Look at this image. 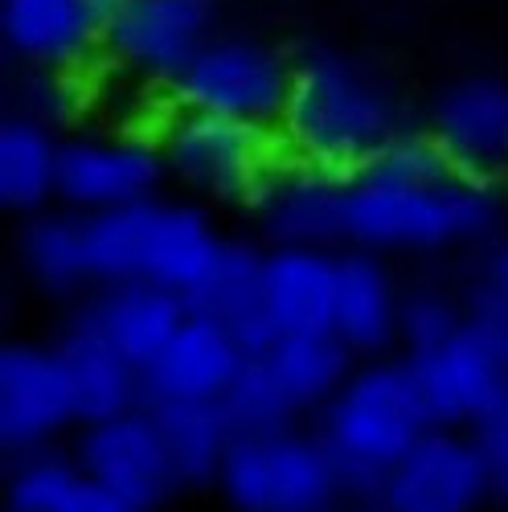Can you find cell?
I'll return each mask as SVG.
<instances>
[{"label": "cell", "instance_id": "1", "mask_svg": "<svg viewBox=\"0 0 508 512\" xmlns=\"http://www.w3.org/2000/svg\"><path fill=\"white\" fill-rule=\"evenodd\" d=\"M508 218L500 181L463 168L431 132H406L349 173L345 246L377 254L484 250Z\"/></svg>", "mask_w": 508, "mask_h": 512}, {"label": "cell", "instance_id": "2", "mask_svg": "<svg viewBox=\"0 0 508 512\" xmlns=\"http://www.w3.org/2000/svg\"><path fill=\"white\" fill-rule=\"evenodd\" d=\"M406 132L398 91L369 62L328 46L295 58V87L279 123L287 156L353 173Z\"/></svg>", "mask_w": 508, "mask_h": 512}, {"label": "cell", "instance_id": "3", "mask_svg": "<svg viewBox=\"0 0 508 512\" xmlns=\"http://www.w3.org/2000/svg\"><path fill=\"white\" fill-rule=\"evenodd\" d=\"M427 402L402 353L357 361L349 381L316 414L312 431L328 447L349 504H373L398 459L431 431Z\"/></svg>", "mask_w": 508, "mask_h": 512}, {"label": "cell", "instance_id": "4", "mask_svg": "<svg viewBox=\"0 0 508 512\" xmlns=\"http://www.w3.org/2000/svg\"><path fill=\"white\" fill-rule=\"evenodd\" d=\"M222 234L193 197H148L136 205H119L87 213V254L91 275L99 283L152 279L189 295L197 279L214 267Z\"/></svg>", "mask_w": 508, "mask_h": 512}, {"label": "cell", "instance_id": "5", "mask_svg": "<svg viewBox=\"0 0 508 512\" xmlns=\"http://www.w3.org/2000/svg\"><path fill=\"white\" fill-rule=\"evenodd\" d=\"M164 173L201 205H242L287 156L275 127L230 119L185 103H168L156 119Z\"/></svg>", "mask_w": 508, "mask_h": 512}, {"label": "cell", "instance_id": "6", "mask_svg": "<svg viewBox=\"0 0 508 512\" xmlns=\"http://www.w3.org/2000/svg\"><path fill=\"white\" fill-rule=\"evenodd\" d=\"M214 488L230 512H336L349 504L328 447L300 422L234 435Z\"/></svg>", "mask_w": 508, "mask_h": 512}, {"label": "cell", "instance_id": "7", "mask_svg": "<svg viewBox=\"0 0 508 512\" xmlns=\"http://www.w3.org/2000/svg\"><path fill=\"white\" fill-rule=\"evenodd\" d=\"M291 87H295V58H287L263 37L218 29L189 62V70L177 78V87L168 91V103L218 111L279 132L291 103Z\"/></svg>", "mask_w": 508, "mask_h": 512}, {"label": "cell", "instance_id": "8", "mask_svg": "<svg viewBox=\"0 0 508 512\" xmlns=\"http://www.w3.org/2000/svg\"><path fill=\"white\" fill-rule=\"evenodd\" d=\"M218 0H123L107 17L103 62L140 91H173L218 33Z\"/></svg>", "mask_w": 508, "mask_h": 512}, {"label": "cell", "instance_id": "9", "mask_svg": "<svg viewBox=\"0 0 508 512\" xmlns=\"http://www.w3.org/2000/svg\"><path fill=\"white\" fill-rule=\"evenodd\" d=\"M168 181L156 132H127V127H99V132L62 136L58 164V205L74 213H103L160 197Z\"/></svg>", "mask_w": 508, "mask_h": 512}, {"label": "cell", "instance_id": "10", "mask_svg": "<svg viewBox=\"0 0 508 512\" xmlns=\"http://www.w3.org/2000/svg\"><path fill=\"white\" fill-rule=\"evenodd\" d=\"M74 459L82 476L111 488L148 512L164 508L177 492H185L177 463L164 447L160 422L148 406H136L115 418L74 426Z\"/></svg>", "mask_w": 508, "mask_h": 512}, {"label": "cell", "instance_id": "11", "mask_svg": "<svg viewBox=\"0 0 508 512\" xmlns=\"http://www.w3.org/2000/svg\"><path fill=\"white\" fill-rule=\"evenodd\" d=\"M492 500V472L468 426H431L386 476L381 512H480Z\"/></svg>", "mask_w": 508, "mask_h": 512}, {"label": "cell", "instance_id": "12", "mask_svg": "<svg viewBox=\"0 0 508 512\" xmlns=\"http://www.w3.org/2000/svg\"><path fill=\"white\" fill-rule=\"evenodd\" d=\"M349 173L283 156L246 201L263 246H345Z\"/></svg>", "mask_w": 508, "mask_h": 512}, {"label": "cell", "instance_id": "13", "mask_svg": "<svg viewBox=\"0 0 508 512\" xmlns=\"http://www.w3.org/2000/svg\"><path fill=\"white\" fill-rule=\"evenodd\" d=\"M70 426H78V406L58 345L9 340L0 349V447L33 451L58 443Z\"/></svg>", "mask_w": 508, "mask_h": 512}, {"label": "cell", "instance_id": "14", "mask_svg": "<svg viewBox=\"0 0 508 512\" xmlns=\"http://www.w3.org/2000/svg\"><path fill=\"white\" fill-rule=\"evenodd\" d=\"M103 33L95 0H0V50L13 66L87 74L103 58Z\"/></svg>", "mask_w": 508, "mask_h": 512}, {"label": "cell", "instance_id": "15", "mask_svg": "<svg viewBox=\"0 0 508 512\" xmlns=\"http://www.w3.org/2000/svg\"><path fill=\"white\" fill-rule=\"evenodd\" d=\"M406 357V353H402ZM435 426H472L504 390L508 369L492 336L472 320L439 349L406 357Z\"/></svg>", "mask_w": 508, "mask_h": 512}, {"label": "cell", "instance_id": "16", "mask_svg": "<svg viewBox=\"0 0 508 512\" xmlns=\"http://www.w3.org/2000/svg\"><path fill=\"white\" fill-rule=\"evenodd\" d=\"M427 132L480 177H508V74H463L431 99Z\"/></svg>", "mask_w": 508, "mask_h": 512}, {"label": "cell", "instance_id": "17", "mask_svg": "<svg viewBox=\"0 0 508 512\" xmlns=\"http://www.w3.org/2000/svg\"><path fill=\"white\" fill-rule=\"evenodd\" d=\"M402 283L390 267V254L365 246H341L336 254V308L332 332L357 353V361L398 353Z\"/></svg>", "mask_w": 508, "mask_h": 512}, {"label": "cell", "instance_id": "18", "mask_svg": "<svg viewBox=\"0 0 508 512\" xmlns=\"http://www.w3.org/2000/svg\"><path fill=\"white\" fill-rule=\"evenodd\" d=\"M246 357L250 353L218 320L189 312L144 369V402H222Z\"/></svg>", "mask_w": 508, "mask_h": 512}, {"label": "cell", "instance_id": "19", "mask_svg": "<svg viewBox=\"0 0 508 512\" xmlns=\"http://www.w3.org/2000/svg\"><path fill=\"white\" fill-rule=\"evenodd\" d=\"M263 259H267V246L250 238H226L214 267L185 295L189 312L218 320L250 357L263 353L279 336L267 308V291H263Z\"/></svg>", "mask_w": 508, "mask_h": 512}, {"label": "cell", "instance_id": "20", "mask_svg": "<svg viewBox=\"0 0 508 512\" xmlns=\"http://www.w3.org/2000/svg\"><path fill=\"white\" fill-rule=\"evenodd\" d=\"M78 312L123 357H132L140 369H148L156 353L173 340V332L185 324L189 300L181 291L160 287L152 279H123V283H99L91 295H82Z\"/></svg>", "mask_w": 508, "mask_h": 512}, {"label": "cell", "instance_id": "21", "mask_svg": "<svg viewBox=\"0 0 508 512\" xmlns=\"http://www.w3.org/2000/svg\"><path fill=\"white\" fill-rule=\"evenodd\" d=\"M54 345L66 361L70 386H74L78 426L148 406L144 402V369L132 357H123L78 308L66 320V328L58 332Z\"/></svg>", "mask_w": 508, "mask_h": 512}, {"label": "cell", "instance_id": "22", "mask_svg": "<svg viewBox=\"0 0 508 512\" xmlns=\"http://www.w3.org/2000/svg\"><path fill=\"white\" fill-rule=\"evenodd\" d=\"M17 267L50 300H82L95 291L87 254V213L50 205L17 226Z\"/></svg>", "mask_w": 508, "mask_h": 512}, {"label": "cell", "instance_id": "23", "mask_svg": "<svg viewBox=\"0 0 508 512\" xmlns=\"http://www.w3.org/2000/svg\"><path fill=\"white\" fill-rule=\"evenodd\" d=\"M254 357H263L283 402L291 406V414L300 422L316 418L328 406V398L341 390L349 381V373L357 369V353L332 328H324V332H279L271 345Z\"/></svg>", "mask_w": 508, "mask_h": 512}, {"label": "cell", "instance_id": "24", "mask_svg": "<svg viewBox=\"0 0 508 512\" xmlns=\"http://www.w3.org/2000/svg\"><path fill=\"white\" fill-rule=\"evenodd\" d=\"M336 254L328 246H267L263 291L279 332H324L336 308Z\"/></svg>", "mask_w": 508, "mask_h": 512}, {"label": "cell", "instance_id": "25", "mask_svg": "<svg viewBox=\"0 0 508 512\" xmlns=\"http://www.w3.org/2000/svg\"><path fill=\"white\" fill-rule=\"evenodd\" d=\"M62 132L21 115L0 119V209L29 218L58 205Z\"/></svg>", "mask_w": 508, "mask_h": 512}, {"label": "cell", "instance_id": "26", "mask_svg": "<svg viewBox=\"0 0 508 512\" xmlns=\"http://www.w3.org/2000/svg\"><path fill=\"white\" fill-rule=\"evenodd\" d=\"M148 410L160 422L164 447L177 463L185 492L214 488L222 459L234 443V426L226 418V406L222 402H148Z\"/></svg>", "mask_w": 508, "mask_h": 512}, {"label": "cell", "instance_id": "27", "mask_svg": "<svg viewBox=\"0 0 508 512\" xmlns=\"http://www.w3.org/2000/svg\"><path fill=\"white\" fill-rule=\"evenodd\" d=\"M78 484H82V467L74 451H58L54 443L17 451L9 455L5 508L9 512H62Z\"/></svg>", "mask_w": 508, "mask_h": 512}, {"label": "cell", "instance_id": "28", "mask_svg": "<svg viewBox=\"0 0 508 512\" xmlns=\"http://www.w3.org/2000/svg\"><path fill=\"white\" fill-rule=\"evenodd\" d=\"M472 324L468 291H455L439 279H418L402 287V316H398V353L414 357L439 349L459 328Z\"/></svg>", "mask_w": 508, "mask_h": 512}, {"label": "cell", "instance_id": "29", "mask_svg": "<svg viewBox=\"0 0 508 512\" xmlns=\"http://www.w3.org/2000/svg\"><path fill=\"white\" fill-rule=\"evenodd\" d=\"M78 107H82V74L50 70V66H13V78L5 87V115H21L62 132L78 115Z\"/></svg>", "mask_w": 508, "mask_h": 512}, {"label": "cell", "instance_id": "30", "mask_svg": "<svg viewBox=\"0 0 508 512\" xmlns=\"http://www.w3.org/2000/svg\"><path fill=\"white\" fill-rule=\"evenodd\" d=\"M226 418L234 426V435H263V431H283V426H295L300 418L291 414V406L283 402L275 377L267 373L263 357H246L242 373L234 377V386L222 398Z\"/></svg>", "mask_w": 508, "mask_h": 512}, {"label": "cell", "instance_id": "31", "mask_svg": "<svg viewBox=\"0 0 508 512\" xmlns=\"http://www.w3.org/2000/svg\"><path fill=\"white\" fill-rule=\"evenodd\" d=\"M484 463H488V472H492V488L500 480H508V390L468 426Z\"/></svg>", "mask_w": 508, "mask_h": 512}, {"label": "cell", "instance_id": "32", "mask_svg": "<svg viewBox=\"0 0 508 512\" xmlns=\"http://www.w3.org/2000/svg\"><path fill=\"white\" fill-rule=\"evenodd\" d=\"M468 308H472V320L492 336V345L500 349L504 357V369H508V300L500 291L484 287V283H468Z\"/></svg>", "mask_w": 508, "mask_h": 512}, {"label": "cell", "instance_id": "33", "mask_svg": "<svg viewBox=\"0 0 508 512\" xmlns=\"http://www.w3.org/2000/svg\"><path fill=\"white\" fill-rule=\"evenodd\" d=\"M62 512H148V508L123 500V496H115L111 488H103V484H95V480L82 476V484L74 488V496L66 500Z\"/></svg>", "mask_w": 508, "mask_h": 512}, {"label": "cell", "instance_id": "34", "mask_svg": "<svg viewBox=\"0 0 508 512\" xmlns=\"http://www.w3.org/2000/svg\"><path fill=\"white\" fill-rule=\"evenodd\" d=\"M476 283L500 291L508 300V230H500L484 250H480V263H476Z\"/></svg>", "mask_w": 508, "mask_h": 512}, {"label": "cell", "instance_id": "35", "mask_svg": "<svg viewBox=\"0 0 508 512\" xmlns=\"http://www.w3.org/2000/svg\"><path fill=\"white\" fill-rule=\"evenodd\" d=\"M492 500H496V504H504V508H508V480H500V484H496V488H492Z\"/></svg>", "mask_w": 508, "mask_h": 512}, {"label": "cell", "instance_id": "36", "mask_svg": "<svg viewBox=\"0 0 508 512\" xmlns=\"http://www.w3.org/2000/svg\"><path fill=\"white\" fill-rule=\"evenodd\" d=\"M336 512H381L377 504H345V508H336Z\"/></svg>", "mask_w": 508, "mask_h": 512}]
</instances>
